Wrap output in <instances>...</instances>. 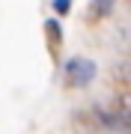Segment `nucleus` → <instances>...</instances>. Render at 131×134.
Returning <instances> with one entry per match:
<instances>
[{
    "instance_id": "nucleus-1",
    "label": "nucleus",
    "mask_w": 131,
    "mask_h": 134,
    "mask_svg": "<svg viewBox=\"0 0 131 134\" xmlns=\"http://www.w3.org/2000/svg\"><path fill=\"white\" fill-rule=\"evenodd\" d=\"M66 77L72 86H87L92 77H95V63L92 60H83V57H75L66 63Z\"/></svg>"
},
{
    "instance_id": "nucleus-2",
    "label": "nucleus",
    "mask_w": 131,
    "mask_h": 134,
    "mask_svg": "<svg viewBox=\"0 0 131 134\" xmlns=\"http://www.w3.org/2000/svg\"><path fill=\"white\" fill-rule=\"evenodd\" d=\"M113 9V0H95L92 3V18H104V15H110Z\"/></svg>"
},
{
    "instance_id": "nucleus-3",
    "label": "nucleus",
    "mask_w": 131,
    "mask_h": 134,
    "mask_svg": "<svg viewBox=\"0 0 131 134\" xmlns=\"http://www.w3.org/2000/svg\"><path fill=\"white\" fill-rule=\"evenodd\" d=\"M69 3H72V0H57V3H54V9H57L60 15H66V12H69Z\"/></svg>"
}]
</instances>
